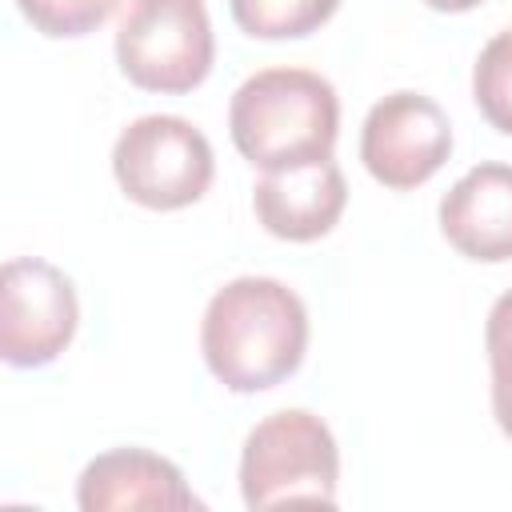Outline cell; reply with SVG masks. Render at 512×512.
I'll return each instance as SVG.
<instances>
[{
	"label": "cell",
	"mask_w": 512,
	"mask_h": 512,
	"mask_svg": "<svg viewBox=\"0 0 512 512\" xmlns=\"http://www.w3.org/2000/svg\"><path fill=\"white\" fill-rule=\"evenodd\" d=\"M424 4L436 8V12H468V8H476L484 0H424Z\"/></svg>",
	"instance_id": "15"
},
{
	"label": "cell",
	"mask_w": 512,
	"mask_h": 512,
	"mask_svg": "<svg viewBox=\"0 0 512 512\" xmlns=\"http://www.w3.org/2000/svg\"><path fill=\"white\" fill-rule=\"evenodd\" d=\"M452 156V124L444 108L412 88L376 100L360 128V160L368 176L392 192L428 184Z\"/></svg>",
	"instance_id": "7"
},
{
	"label": "cell",
	"mask_w": 512,
	"mask_h": 512,
	"mask_svg": "<svg viewBox=\"0 0 512 512\" xmlns=\"http://www.w3.org/2000/svg\"><path fill=\"white\" fill-rule=\"evenodd\" d=\"M484 352L492 372V416L500 432L512 440V288L496 296L484 320Z\"/></svg>",
	"instance_id": "13"
},
{
	"label": "cell",
	"mask_w": 512,
	"mask_h": 512,
	"mask_svg": "<svg viewBox=\"0 0 512 512\" xmlns=\"http://www.w3.org/2000/svg\"><path fill=\"white\" fill-rule=\"evenodd\" d=\"M228 132L264 172L324 160L340 136L336 88L312 68H260L232 92Z\"/></svg>",
	"instance_id": "2"
},
{
	"label": "cell",
	"mask_w": 512,
	"mask_h": 512,
	"mask_svg": "<svg viewBox=\"0 0 512 512\" xmlns=\"http://www.w3.org/2000/svg\"><path fill=\"white\" fill-rule=\"evenodd\" d=\"M240 32L256 40H300L332 20L340 0H228Z\"/></svg>",
	"instance_id": "11"
},
{
	"label": "cell",
	"mask_w": 512,
	"mask_h": 512,
	"mask_svg": "<svg viewBox=\"0 0 512 512\" xmlns=\"http://www.w3.org/2000/svg\"><path fill=\"white\" fill-rule=\"evenodd\" d=\"M336 480V436L308 408L264 416L240 448V496L248 508H276L288 500L336 504Z\"/></svg>",
	"instance_id": "3"
},
{
	"label": "cell",
	"mask_w": 512,
	"mask_h": 512,
	"mask_svg": "<svg viewBox=\"0 0 512 512\" xmlns=\"http://www.w3.org/2000/svg\"><path fill=\"white\" fill-rule=\"evenodd\" d=\"M200 352L228 392L284 384L308 352V308L272 276H236L212 292L200 320Z\"/></svg>",
	"instance_id": "1"
},
{
	"label": "cell",
	"mask_w": 512,
	"mask_h": 512,
	"mask_svg": "<svg viewBox=\"0 0 512 512\" xmlns=\"http://www.w3.org/2000/svg\"><path fill=\"white\" fill-rule=\"evenodd\" d=\"M344 204H348V184L332 156L264 172L252 188V212L264 224V232L292 244L328 236Z\"/></svg>",
	"instance_id": "8"
},
{
	"label": "cell",
	"mask_w": 512,
	"mask_h": 512,
	"mask_svg": "<svg viewBox=\"0 0 512 512\" xmlns=\"http://www.w3.org/2000/svg\"><path fill=\"white\" fill-rule=\"evenodd\" d=\"M472 100L484 120L512 136V28L496 32L472 64Z\"/></svg>",
	"instance_id": "12"
},
{
	"label": "cell",
	"mask_w": 512,
	"mask_h": 512,
	"mask_svg": "<svg viewBox=\"0 0 512 512\" xmlns=\"http://www.w3.org/2000/svg\"><path fill=\"white\" fill-rule=\"evenodd\" d=\"M76 504L84 512H188L200 508L184 472L148 448H108L84 464L76 480Z\"/></svg>",
	"instance_id": "9"
},
{
	"label": "cell",
	"mask_w": 512,
	"mask_h": 512,
	"mask_svg": "<svg viewBox=\"0 0 512 512\" xmlns=\"http://www.w3.org/2000/svg\"><path fill=\"white\" fill-rule=\"evenodd\" d=\"M120 0H16L20 16L52 40H72V36H88L96 32Z\"/></svg>",
	"instance_id": "14"
},
{
	"label": "cell",
	"mask_w": 512,
	"mask_h": 512,
	"mask_svg": "<svg viewBox=\"0 0 512 512\" xmlns=\"http://www.w3.org/2000/svg\"><path fill=\"white\" fill-rule=\"evenodd\" d=\"M80 300L72 280L40 260L12 256L0 268V356L12 368L52 364L76 336Z\"/></svg>",
	"instance_id": "6"
},
{
	"label": "cell",
	"mask_w": 512,
	"mask_h": 512,
	"mask_svg": "<svg viewBox=\"0 0 512 512\" xmlns=\"http://www.w3.org/2000/svg\"><path fill=\"white\" fill-rule=\"evenodd\" d=\"M212 172V144L184 116H140L112 144V176L120 192L152 212H176L196 204L208 192Z\"/></svg>",
	"instance_id": "5"
},
{
	"label": "cell",
	"mask_w": 512,
	"mask_h": 512,
	"mask_svg": "<svg viewBox=\"0 0 512 512\" xmlns=\"http://www.w3.org/2000/svg\"><path fill=\"white\" fill-rule=\"evenodd\" d=\"M440 232L468 260H512V164L468 168L440 200Z\"/></svg>",
	"instance_id": "10"
},
{
	"label": "cell",
	"mask_w": 512,
	"mask_h": 512,
	"mask_svg": "<svg viewBox=\"0 0 512 512\" xmlns=\"http://www.w3.org/2000/svg\"><path fill=\"white\" fill-rule=\"evenodd\" d=\"M216 36L204 0H128L116 28V64L144 92H192L208 80Z\"/></svg>",
	"instance_id": "4"
}]
</instances>
